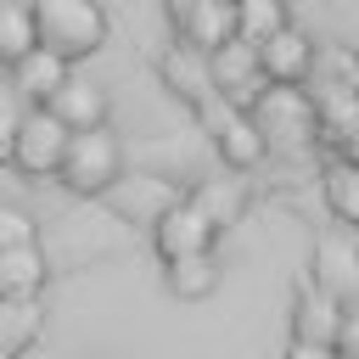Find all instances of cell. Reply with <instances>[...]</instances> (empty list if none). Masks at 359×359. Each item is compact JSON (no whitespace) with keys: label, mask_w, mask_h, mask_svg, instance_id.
<instances>
[{"label":"cell","mask_w":359,"mask_h":359,"mask_svg":"<svg viewBox=\"0 0 359 359\" xmlns=\"http://www.w3.org/2000/svg\"><path fill=\"white\" fill-rule=\"evenodd\" d=\"M241 112L258 129L264 151H280V157L314 151V95L303 84H264Z\"/></svg>","instance_id":"cell-1"},{"label":"cell","mask_w":359,"mask_h":359,"mask_svg":"<svg viewBox=\"0 0 359 359\" xmlns=\"http://www.w3.org/2000/svg\"><path fill=\"white\" fill-rule=\"evenodd\" d=\"M34 45H45L62 62H84L107 45V11L101 0H34Z\"/></svg>","instance_id":"cell-2"},{"label":"cell","mask_w":359,"mask_h":359,"mask_svg":"<svg viewBox=\"0 0 359 359\" xmlns=\"http://www.w3.org/2000/svg\"><path fill=\"white\" fill-rule=\"evenodd\" d=\"M56 180H62L67 191H79V196H101V191H112V185L123 180V146H118V135H112L107 123L67 135L62 163H56Z\"/></svg>","instance_id":"cell-3"},{"label":"cell","mask_w":359,"mask_h":359,"mask_svg":"<svg viewBox=\"0 0 359 359\" xmlns=\"http://www.w3.org/2000/svg\"><path fill=\"white\" fill-rule=\"evenodd\" d=\"M62 146H67V129L45 112V107H22V123L11 135V168L28 174V180H50L56 163H62Z\"/></svg>","instance_id":"cell-4"},{"label":"cell","mask_w":359,"mask_h":359,"mask_svg":"<svg viewBox=\"0 0 359 359\" xmlns=\"http://www.w3.org/2000/svg\"><path fill=\"white\" fill-rule=\"evenodd\" d=\"M151 236H157V252H163V264H174V258H191V252H208L213 247V236H219V224L191 202V196H180V202H168L163 213H157V224H151Z\"/></svg>","instance_id":"cell-5"},{"label":"cell","mask_w":359,"mask_h":359,"mask_svg":"<svg viewBox=\"0 0 359 359\" xmlns=\"http://www.w3.org/2000/svg\"><path fill=\"white\" fill-rule=\"evenodd\" d=\"M208 84L230 101V107H247L258 90H264V73H258V50L247 45V39H224V45H213L208 56Z\"/></svg>","instance_id":"cell-6"},{"label":"cell","mask_w":359,"mask_h":359,"mask_svg":"<svg viewBox=\"0 0 359 359\" xmlns=\"http://www.w3.org/2000/svg\"><path fill=\"white\" fill-rule=\"evenodd\" d=\"M258 50V73H264V84H303L309 79V62H314V39L303 34V28H275L269 39H258L252 45Z\"/></svg>","instance_id":"cell-7"},{"label":"cell","mask_w":359,"mask_h":359,"mask_svg":"<svg viewBox=\"0 0 359 359\" xmlns=\"http://www.w3.org/2000/svg\"><path fill=\"white\" fill-rule=\"evenodd\" d=\"M45 112L67 129V135H79V129H95V123H107V95L95 90V84H84V79H62L56 90H50V101H45Z\"/></svg>","instance_id":"cell-8"},{"label":"cell","mask_w":359,"mask_h":359,"mask_svg":"<svg viewBox=\"0 0 359 359\" xmlns=\"http://www.w3.org/2000/svg\"><path fill=\"white\" fill-rule=\"evenodd\" d=\"M67 79V62L62 56H50L45 45H34V50H22L17 62H11V90H17V101L22 107H45L50 101V90Z\"/></svg>","instance_id":"cell-9"},{"label":"cell","mask_w":359,"mask_h":359,"mask_svg":"<svg viewBox=\"0 0 359 359\" xmlns=\"http://www.w3.org/2000/svg\"><path fill=\"white\" fill-rule=\"evenodd\" d=\"M342 320H348V303H342V297H331V292H320V286H309V292L297 297L292 337H297V342H331V348H337Z\"/></svg>","instance_id":"cell-10"},{"label":"cell","mask_w":359,"mask_h":359,"mask_svg":"<svg viewBox=\"0 0 359 359\" xmlns=\"http://www.w3.org/2000/svg\"><path fill=\"white\" fill-rule=\"evenodd\" d=\"M45 252H39V241H28V247H6L0 252V303H34L39 292H45Z\"/></svg>","instance_id":"cell-11"},{"label":"cell","mask_w":359,"mask_h":359,"mask_svg":"<svg viewBox=\"0 0 359 359\" xmlns=\"http://www.w3.org/2000/svg\"><path fill=\"white\" fill-rule=\"evenodd\" d=\"M174 28H180V39H185L191 50H202V56H208L213 45L236 39V6H230V0H196Z\"/></svg>","instance_id":"cell-12"},{"label":"cell","mask_w":359,"mask_h":359,"mask_svg":"<svg viewBox=\"0 0 359 359\" xmlns=\"http://www.w3.org/2000/svg\"><path fill=\"white\" fill-rule=\"evenodd\" d=\"M213 146H219V157H224L230 168H252V163L264 157V140H258V129L247 123L241 107H224V118L213 123Z\"/></svg>","instance_id":"cell-13"},{"label":"cell","mask_w":359,"mask_h":359,"mask_svg":"<svg viewBox=\"0 0 359 359\" xmlns=\"http://www.w3.org/2000/svg\"><path fill=\"white\" fill-rule=\"evenodd\" d=\"M320 191H325V208L337 213V224H359V168H353V157L325 163Z\"/></svg>","instance_id":"cell-14"},{"label":"cell","mask_w":359,"mask_h":359,"mask_svg":"<svg viewBox=\"0 0 359 359\" xmlns=\"http://www.w3.org/2000/svg\"><path fill=\"white\" fill-rule=\"evenodd\" d=\"M213 286H219V258H213V247H208V252H191V258H174V264H168V292H174V297L196 303V297H208Z\"/></svg>","instance_id":"cell-15"},{"label":"cell","mask_w":359,"mask_h":359,"mask_svg":"<svg viewBox=\"0 0 359 359\" xmlns=\"http://www.w3.org/2000/svg\"><path fill=\"white\" fill-rule=\"evenodd\" d=\"M314 286L348 303V292H353V247H348V236H337V241H325L314 252Z\"/></svg>","instance_id":"cell-16"},{"label":"cell","mask_w":359,"mask_h":359,"mask_svg":"<svg viewBox=\"0 0 359 359\" xmlns=\"http://www.w3.org/2000/svg\"><path fill=\"white\" fill-rule=\"evenodd\" d=\"M230 6H236V39H247V45H258V39H269L275 28L292 22L286 0H230Z\"/></svg>","instance_id":"cell-17"},{"label":"cell","mask_w":359,"mask_h":359,"mask_svg":"<svg viewBox=\"0 0 359 359\" xmlns=\"http://www.w3.org/2000/svg\"><path fill=\"white\" fill-rule=\"evenodd\" d=\"M22 50H34V11L22 0H0V67H11Z\"/></svg>","instance_id":"cell-18"},{"label":"cell","mask_w":359,"mask_h":359,"mask_svg":"<svg viewBox=\"0 0 359 359\" xmlns=\"http://www.w3.org/2000/svg\"><path fill=\"white\" fill-rule=\"evenodd\" d=\"M28 241H39L34 213L17 208V202H0V252H6V247H28Z\"/></svg>","instance_id":"cell-19"},{"label":"cell","mask_w":359,"mask_h":359,"mask_svg":"<svg viewBox=\"0 0 359 359\" xmlns=\"http://www.w3.org/2000/svg\"><path fill=\"white\" fill-rule=\"evenodd\" d=\"M17 123H22V101H17L11 84H0V163L11 157V135H17Z\"/></svg>","instance_id":"cell-20"},{"label":"cell","mask_w":359,"mask_h":359,"mask_svg":"<svg viewBox=\"0 0 359 359\" xmlns=\"http://www.w3.org/2000/svg\"><path fill=\"white\" fill-rule=\"evenodd\" d=\"M286 359H342V353H337L331 342H297V337H292V348H286Z\"/></svg>","instance_id":"cell-21"},{"label":"cell","mask_w":359,"mask_h":359,"mask_svg":"<svg viewBox=\"0 0 359 359\" xmlns=\"http://www.w3.org/2000/svg\"><path fill=\"white\" fill-rule=\"evenodd\" d=\"M191 6H196V0H168V22H180V17L191 11Z\"/></svg>","instance_id":"cell-22"}]
</instances>
